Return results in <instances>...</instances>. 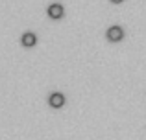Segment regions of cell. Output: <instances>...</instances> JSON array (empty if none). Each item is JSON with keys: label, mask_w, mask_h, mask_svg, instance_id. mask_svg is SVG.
<instances>
[{"label": "cell", "mask_w": 146, "mask_h": 140, "mask_svg": "<svg viewBox=\"0 0 146 140\" xmlns=\"http://www.w3.org/2000/svg\"><path fill=\"white\" fill-rule=\"evenodd\" d=\"M107 39L113 41V43H118V41L124 37V30L120 28V26H111V28H107Z\"/></svg>", "instance_id": "1"}, {"label": "cell", "mask_w": 146, "mask_h": 140, "mask_svg": "<svg viewBox=\"0 0 146 140\" xmlns=\"http://www.w3.org/2000/svg\"><path fill=\"white\" fill-rule=\"evenodd\" d=\"M48 103L52 105L54 109H59V107H63V103H65V96H63L61 92H54L52 96H50Z\"/></svg>", "instance_id": "2"}, {"label": "cell", "mask_w": 146, "mask_h": 140, "mask_svg": "<svg viewBox=\"0 0 146 140\" xmlns=\"http://www.w3.org/2000/svg\"><path fill=\"white\" fill-rule=\"evenodd\" d=\"M48 17L50 18H61L63 17V6H61V4H52V6H48Z\"/></svg>", "instance_id": "3"}, {"label": "cell", "mask_w": 146, "mask_h": 140, "mask_svg": "<svg viewBox=\"0 0 146 140\" xmlns=\"http://www.w3.org/2000/svg\"><path fill=\"white\" fill-rule=\"evenodd\" d=\"M22 44H24V46H33V44L37 43V39H35V35H33V33H24V35H22Z\"/></svg>", "instance_id": "4"}, {"label": "cell", "mask_w": 146, "mask_h": 140, "mask_svg": "<svg viewBox=\"0 0 146 140\" xmlns=\"http://www.w3.org/2000/svg\"><path fill=\"white\" fill-rule=\"evenodd\" d=\"M111 2H113V4H120L122 0H111Z\"/></svg>", "instance_id": "5"}]
</instances>
